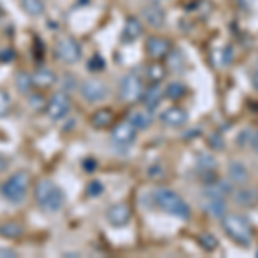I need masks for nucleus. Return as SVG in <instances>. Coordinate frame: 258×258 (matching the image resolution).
I'll return each mask as SVG.
<instances>
[{
  "mask_svg": "<svg viewBox=\"0 0 258 258\" xmlns=\"http://www.w3.org/2000/svg\"><path fill=\"white\" fill-rule=\"evenodd\" d=\"M81 97L91 103L103 102L109 97V88L103 81L100 80H88L81 85Z\"/></svg>",
  "mask_w": 258,
  "mask_h": 258,
  "instance_id": "obj_7",
  "label": "nucleus"
},
{
  "mask_svg": "<svg viewBox=\"0 0 258 258\" xmlns=\"http://www.w3.org/2000/svg\"><path fill=\"white\" fill-rule=\"evenodd\" d=\"M11 110V98L4 90H0V117L7 115Z\"/></svg>",
  "mask_w": 258,
  "mask_h": 258,
  "instance_id": "obj_29",
  "label": "nucleus"
},
{
  "mask_svg": "<svg viewBox=\"0 0 258 258\" xmlns=\"http://www.w3.org/2000/svg\"><path fill=\"white\" fill-rule=\"evenodd\" d=\"M28 186H30V176H28L26 172H18L4 182L2 195L9 200L11 203H21L26 198Z\"/></svg>",
  "mask_w": 258,
  "mask_h": 258,
  "instance_id": "obj_4",
  "label": "nucleus"
},
{
  "mask_svg": "<svg viewBox=\"0 0 258 258\" xmlns=\"http://www.w3.org/2000/svg\"><path fill=\"white\" fill-rule=\"evenodd\" d=\"M112 120V112L110 110H98L93 115V126L95 127H107Z\"/></svg>",
  "mask_w": 258,
  "mask_h": 258,
  "instance_id": "obj_23",
  "label": "nucleus"
},
{
  "mask_svg": "<svg viewBox=\"0 0 258 258\" xmlns=\"http://www.w3.org/2000/svg\"><path fill=\"white\" fill-rule=\"evenodd\" d=\"M153 202H155V205L159 207L162 212L174 215V217H177V219L189 220V217H191L189 205L179 197L177 193H174L172 189L159 188L155 193H153Z\"/></svg>",
  "mask_w": 258,
  "mask_h": 258,
  "instance_id": "obj_1",
  "label": "nucleus"
},
{
  "mask_svg": "<svg viewBox=\"0 0 258 258\" xmlns=\"http://www.w3.org/2000/svg\"><path fill=\"white\" fill-rule=\"evenodd\" d=\"M127 119L136 129H147L153 120L148 110H133Z\"/></svg>",
  "mask_w": 258,
  "mask_h": 258,
  "instance_id": "obj_17",
  "label": "nucleus"
},
{
  "mask_svg": "<svg viewBox=\"0 0 258 258\" xmlns=\"http://www.w3.org/2000/svg\"><path fill=\"white\" fill-rule=\"evenodd\" d=\"M21 227L18 224H4V226H0V234L6 236V238H18L21 236Z\"/></svg>",
  "mask_w": 258,
  "mask_h": 258,
  "instance_id": "obj_25",
  "label": "nucleus"
},
{
  "mask_svg": "<svg viewBox=\"0 0 258 258\" xmlns=\"http://www.w3.org/2000/svg\"><path fill=\"white\" fill-rule=\"evenodd\" d=\"M253 148H255V152L258 153V133L255 135V138H253Z\"/></svg>",
  "mask_w": 258,
  "mask_h": 258,
  "instance_id": "obj_36",
  "label": "nucleus"
},
{
  "mask_svg": "<svg viewBox=\"0 0 258 258\" xmlns=\"http://www.w3.org/2000/svg\"><path fill=\"white\" fill-rule=\"evenodd\" d=\"M143 35V24L138 18H127L126 24H124V31H122V40L131 43V41L138 40Z\"/></svg>",
  "mask_w": 258,
  "mask_h": 258,
  "instance_id": "obj_14",
  "label": "nucleus"
},
{
  "mask_svg": "<svg viewBox=\"0 0 258 258\" xmlns=\"http://www.w3.org/2000/svg\"><path fill=\"white\" fill-rule=\"evenodd\" d=\"M170 48H172L170 41L165 38H160V36H152V38L147 40V52L150 57H153V59L167 57Z\"/></svg>",
  "mask_w": 258,
  "mask_h": 258,
  "instance_id": "obj_11",
  "label": "nucleus"
},
{
  "mask_svg": "<svg viewBox=\"0 0 258 258\" xmlns=\"http://www.w3.org/2000/svg\"><path fill=\"white\" fill-rule=\"evenodd\" d=\"M136 131H138V129L133 126L129 120L127 122H120L114 127V131H112V141H114L115 145H119V147L127 148L129 145L136 140Z\"/></svg>",
  "mask_w": 258,
  "mask_h": 258,
  "instance_id": "obj_9",
  "label": "nucleus"
},
{
  "mask_svg": "<svg viewBox=\"0 0 258 258\" xmlns=\"http://www.w3.org/2000/svg\"><path fill=\"white\" fill-rule=\"evenodd\" d=\"M35 198L38 207L45 212H59L66 203L64 191L48 179H43V181L38 182L35 189Z\"/></svg>",
  "mask_w": 258,
  "mask_h": 258,
  "instance_id": "obj_2",
  "label": "nucleus"
},
{
  "mask_svg": "<svg viewBox=\"0 0 258 258\" xmlns=\"http://www.w3.org/2000/svg\"><path fill=\"white\" fill-rule=\"evenodd\" d=\"M227 174H229V179L236 184H244L249 177V172L248 169L244 167L241 162H231L227 167Z\"/></svg>",
  "mask_w": 258,
  "mask_h": 258,
  "instance_id": "obj_16",
  "label": "nucleus"
},
{
  "mask_svg": "<svg viewBox=\"0 0 258 258\" xmlns=\"http://www.w3.org/2000/svg\"><path fill=\"white\" fill-rule=\"evenodd\" d=\"M220 57H222V59H220V62H222L224 66H229V64H231V60H232L231 47H227L226 50H222V52H220Z\"/></svg>",
  "mask_w": 258,
  "mask_h": 258,
  "instance_id": "obj_31",
  "label": "nucleus"
},
{
  "mask_svg": "<svg viewBox=\"0 0 258 258\" xmlns=\"http://www.w3.org/2000/svg\"><path fill=\"white\" fill-rule=\"evenodd\" d=\"M162 122L170 127H181L188 122V112L181 107H170L162 114Z\"/></svg>",
  "mask_w": 258,
  "mask_h": 258,
  "instance_id": "obj_12",
  "label": "nucleus"
},
{
  "mask_svg": "<svg viewBox=\"0 0 258 258\" xmlns=\"http://www.w3.org/2000/svg\"><path fill=\"white\" fill-rule=\"evenodd\" d=\"M47 112H48L50 119H53V120L64 119L66 115L71 112V100L68 98V95L62 93V91L53 95V97L50 98V102H48Z\"/></svg>",
  "mask_w": 258,
  "mask_h": 258,
  "instance_id": "obj_8",
  "label": "nucleus"
},
{
  "mask_svg": "<svg viewBox=\"0 0 258 258\" xmlns=\"http://www.w3.org/2000/svg\"><path fill=\"white\" fill-rule=\"evenodd\" d=\"M21 7H23L26 14L33 16V18H40V16L45 14L43 0H21Z\"/></svg>",
  "mask_w": 258,
  "mask_h": 258,
  "instance_id": "obj_20",
  "label": "nucleus"
},
{
  "mask_svg": "<svg viewBox=\"0 0 258 258\" xmlns=\"http://www.w3.org/2000/svg\"><path fill=\"white\" fill-rule=\"evenodd\" d=\"M253 86H255V90L258 91V64H256L255 71H253Z\"/></svg>",
  "mask_w": 258,
  "mask_h": 258,
  "instance_id": "obj_33",
  "label": "nucleus"
},
{
  "mask_svg": "<svg viewBox=\"0 0 258 258\" xmlns=\"http://www.w3.org/2000/svg\"><path fill=\"white\" fill-rule=\"evenodd\" d=\"M141 98H143L147 109L153 110V109H157V107H159V103L162 102V98H164V90H162L159 85H153V86H150L147 91H145Z\"/></svg>",
  "mask_w": 258,
  "mask_h": 258,
  "instance_id": "obj_15",
  "label": "nucleus"
},
{
  "mask_svg": "<svg viewBox=\"0 0 258 258\" xmlns=\"http://www.w3.org/2000/svg\"><path fill=\"white\" fill-rule=\"evenodd\" d=\"M248 141H249V131L244 129V131H241V135H239V138H238V143H239L241 148H244V145H246Z\"/></svg>",
  "mask_w": 258,
  "mask_h": 258,
  "instance_id": "obj_32",
  "label": "nucleus"
},
{
  "mask_svg": "<svg viewBox=\"0 0 258 258\" xmlns=\"http://www.w3.org/2000/svg\"><path fill=\"white\" fill-rule=\"evenodd\" d=\"M234 200L241 207H253L258 202V193L251 188H243L234 195Z\"/></svg>",
  "mask_w": 258,
  "mask_h": 258,
  "instance_id": "obj_18",
  "label": "nucleus"
},
{
  "mask_svg": "<svg viewBox=\"0 0 258 258\" xmlns=\"http://www.w3.org/2000/svg\"><path fill=\"white\" fill-rule=\"evenodd\" d=\"M198 167L205 172V170H214L215 167H217V162H215V159L212 155H207V153H202V155L198 157Z\"/></svg>",
  "mask_w": 258,
  "mask_h": 258,
  "instance_id": "obj_24",
  "label": "nucleus"
},
{
  "mask_svg": "<svg viewBox=\"0 0 258 258\" xmlns=\"http://www.w3.org/2000/svg\"><path fill=\"white\" fill-rule=\"evenodd\" d=\"M148 78L150 80H153V81H160L162 78H164V74H165V69L162 68L160 64H152L148 68Z\"/></svg>",
  "mask_w": 258,
  "mask_h": 258,
  "instance_id": "obj_28",
  "label": "nucleus"
},
{
  "mask_svg": "<svg viewBox=\"0 0 258 258\" xmlns=\"http://www.w3.org/2000/svg\"><path fill=\"white\" fill-rule=\"evenodd\" d=\"M7 165H9V164H7L6 157H2V155H0V172H4V170L7 169Z\"/></svg>",
  "mask_w": 258,
  "mask_h": 258,
  "instance_id": "obj_35",
  "label": "nucleus"
},
{
  "mask_svg": "<svg viewBox=\"0 0 258 258\" xmlns=\"http://www.w3.org/2000/svg\"><path fill=\"white\" fill-rule=\"evenodd\" d=\"M31 81H33V78L28 76L26 73H19V76H18V88H19L21 93H30Z\"/></svg>",
  "mask_w": 258,
  "mask_h": 258,
  "instance_id": "obj_27",
  "label": "nucleus"
},
{
  "mask_svg": "<svg viewBox=\"0 0 258 258\" xmlns=\"http://www.w3.org/2000/svg\"><path fill=\"white\" fill-rule=\"evenodd\" d=\"M55 53L66 64H74L81 59V47L73 36H62L55 45Z\"/></svg>",
  "mask_w": 258,
  "mask_h": 258,
  "instance_id": "obj_6",
  "label": "nucleus"
},
{
  "mask_svg": "<svg viewBox=\"0 0 258 258\" xmlns=\"http://www.w3.org/2000/svg\"><path fill=\"white\" fill-rule=\"evenodd\" d=\"M217 243H219L217 238H215L214 234H210V232H207V234H203L202 238H200V244H202L207 251H214V249L217 248Z\"/></svg>",
  "mask_w": 258,
  "mask_h": 258,
  "instance_id": "obj_26",
  "label": "nucleus"
},
{
  "mask_svg": "<svg viewBox=\"0 0 258 258\" xmlns=\"http://www.w3.org/2000/svg\"><path fill=\"white\" fill-rule=\"evenodd\" d=\"M152 4H159V2H162V0H150Z\"/></svg>",
  "mask_w": 258,
  "mask_h": 258,
  "instance_id": "obj_37",
  "label": "nucleus"
},
{
  "mask_svg": "<svg viewBox=\"0 0 258 258\" xmlns=\"http://www.w3.org/2000/svg\"><path fill=\"white\" fill-rule=\"evenodd\" d=\"M205 210L214 217L222 219L227 212V203L224 202V198H210L209 203L205 205Z\"/></svg>",
  "mask_w": 258,
  "mask_h": 258,
  "instance_id": "obj_19",
  "label": "nucleus"
},
{
  "mask_svg": "<svg viewBox=\"0 0 258 258\" xmlns=\"http://www.w3.org/2000/svg\"><path fill=\"white\" fill-rule=\"evenodd\" d=\"M55 74L52 73L50 69H47V68H41V69H38L36 71V74L33 76V81L36 83L38 86H41V88H47V86H52L53 83H55Z\"/></svg>",
  "mask_w": 258,
  "mask_h": 258,
  "instance_id": "obj_21",
  "label": "nucleus"
},
{
  "mask_svg": "<svg viewBox=\"0 0 258 258\" xmlns=\"http://www.w3.org/2000/svg\"><path fill=\"white\" fill-rule=\"evenodd\" d=\"M222 227L226 234L239 246L248 248L253 241V229L244 217L238 214H227L222 217Z\"/></svg>",
  "mask_w": 258,
  "mask_h": 258,
  "instance_id": "obj_3",
  "label": "nucleus"
},
{
  "mask_svg": "<svg viewBox=\"0 0 258 258\" xmlns=\"http://www.w3.org/2000/svg\"><path fill=\"white\" fill-rule=\"evenodd\" d=\"M209 141H210V147L214 150H224V140L219 133H214L209 138Z\"/></svg>",
  "mask_w": 258,
  "mask_h": 258,
  "instance_id": "obj_30",
  "label": "nucleus"
},
{
  "mask_svg": "<svg viewBox=\"0 0 258 258\" xmlns=\"http://www.w3.org/2000/svg\"><path fill=\"white\" fill-rule=\"evenodd\" d=\"M165 95H167V98L170 100H177V98H181V97H184V93H186V88L181 85V83H177V81H174V83H170V85L165 88L164 91Z\"/></svg>",
  "mask_w": 258,
  "mask_h": 258,
  "instance_id": "obj_22",
  "label": "nucleus"
},
{
  "mask_svg": "<svg viewBox=\"0 0 258 258\" xmlns=\"http://www.w3.org/2000/svg\"><path fill=\"white\" fill-rule=\"evenodd\" d=\"M0 256H16V251H12V249H0Z\"/></svg>",
  "mask_w": 258,
  "mask_h": 258,
  "instance_id": "obj_34",
  "label": "nucleus"
},
{
  "mask_svg": "<svg viewBox=\"0 0 258 258\" xmlns=\"http://www.w3.org/2000/svg\"><path fill=\"white\" fill-rule=\"evenodd\" d=\"M131 209L126 205V203H117V205L110 207L107 210V220L115 227H122L131 220Z\"/></svg>",
  "mask_w": 258,
  "mask_h": 258,
  "instance_id": "obj_10",
  "label": "nucleus"
},
{
  "mask_svg": "<svg viewBox=\"0 0 258 258\" xmlns=\"http://www.w3.org/2000/svg\"><path fill=\"white\" fill-rule=\"evenodd\" d=\"M145 88H143V81H141L140 76L136 74H127V76L122 78L119 86V95L124 102H136L143 97Z\"/></svg>",
  "mask_w": 258,
  "mask_h": 258,
  "instance_id": "obj_5",
  "label": "nucleus"
},
{
  "mask_svg": "<svg viewBox=\"0 0 258 258\" xmlns=\"http://www.w3.org/2000/svg\"><path fill=\"white\" fill-rule=\"evenodd\" d=\"M143 19L147 21L152 28H162L165 23V12L162 7H159L157 4H152V6L145 7L143 9Z\"/></svg>",
  "mask_w": 258,
  "mask_h": 258,
  "instance_id": "obj_13",
  "label": "nucleus"
}]
</instances>
